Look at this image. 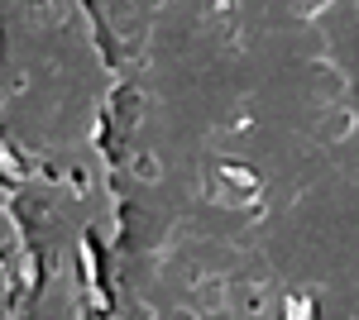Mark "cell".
<instances>
[{"label":"cell","instance_id":"1","mask_svg":"<svg viewBox=\"0 0 359 320\" xmlns=\"http://www.w3.org/2000/svg\"><path fill=\"white\" fill-rule=\"evenodd\" d=\"M225 177H230V182H235V187H254V177H249L245 167H225Z\"/></svg>","mask_w":359,"mask_h":320}]
</instances>
